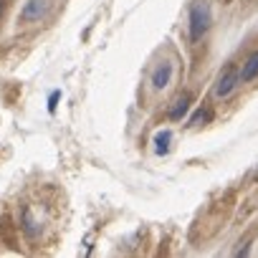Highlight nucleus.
<instances>
[{
  "label": "nucleus",
  "instance_id": "f257e3e1",
  "mask_svg": "<svg viewBox=\"0 0 258 258\" xmlns=\"http://www.w3.org/2000/svg\"><path fill=\"white\" fill-rule=\"evenodd\" d=\"M210 6L208 0H195L190 3V13H187V26H190V38L192 41H200L203 33L210 28Z\"/></svg>",
  "mask_w": 258,
  "mask_h": 258
},
{
  "label": "nucleus",
  "instance_id": "f03ea898",
  "mask_svg": "<svg viewBox=\"0 0 258 258\" xmlns=\"http://www.w3.org/2000/svg\"><path fill=\"white\" fill-rule=\"evenodd\" d=\"M240 84V74L230 66V69H225V74L218 79V84H215V96L218 99H225V96H230L233 91H235V86Z\"/></svg>",
  "mask_w": 258,
  "mask_h": 258
},
{
  "label": "nucleus",
  "instance_id": "7ed1b4c3",
  "mask_svg": "<svg viewBox=\"0 0 258 258\" xmlns=\"http://www.w3.org/2000/svg\"><path fill=\"white\" fill-rule=\"evenodd\" d=\"M51 8V0H28L21 11V21L23 23H33V21H41Z\"/></svg>",
  "mask_w": 258,
  "mask_h": 258
},
{
  "label": "nucleus",
  "instance_id": "20e7f679",
  "mask_svg": "<svg viewBox=\"0 0 258 258\" xmlns=\"http://www.w3.org/2000/svg\"><path fill=\"white\" fill-rule=\"evenodd\" d=\"M170 81H172V63L162 61V63L155 69V74H152V86H155V89H167Z\"/></svg>",
  "mask_w": 258,
  "mask_h": 258
},
{
  "label": "nucleus",
  "instance_id": "39448f33",
  "mask_svg": "<svg viewBox=\"0 0 258 258\" xmlns=\"http://www.w3.org/2000/svg\"><path fill=\"white\" fill-rule=\"evenodd\" d=\"M258 76V51L255 53H250L248 56V61L243 63V69H240V81L243 84H248V81H253Z\"/></svg>",
  "mask_w": 258,
  "mask_h": 258
},
{
  "label": "nucleus",
  "instance_id": "423d86ee",
  "mask_svg": "<svg viewBox=\"0 0 258 258\" xmlns=\"http://www.w3.org/2000/svg\"><path fill=\"white\" fill-rule=\"evenodd\" d=\"M170 142H172V132L170 129H160L155 135V152L157 155H167L170 152Z\"/></svg>",
  "mask_w": 258,
  "mask_h": 258
},
{
  "label": "nucleus",
  "instance_id": "0eeeda50",
  "mask_svg": "<svg viewBox=\"0 0 258 258\" xmlns=\"http://www.w3.org/2000/svg\"><path fill=\"white\" fill-rule=\"evenodd\" d=\"M187 109H190V96H180L177 101H175V106L170 109V119H182L185 114H187Z\"/></svg>",
  "mask_w": 258,
  "mask_h": 258
},
{
  "label": "nucleus",
  "instance_id": "6e6552de",
  "mask_svg": "<svg viewBox=\"0 0 258 258\" xmlns=\"http://www.w3.org/2000/svg\"><path fill=\"white\" fill-rule=\"evenodd\" d=\"M210 116H213V111H210V109H198V111L190 116V126L205 124V121H210Z\"/></svg>",
  "mask_w": 258,
  "mask_h": 258
},
{
  "label": "nucleus",
  "instance_id": "1a4fd4ad",
  "mask_svg": "<svg viewBox=\"0 0 258 258\" xmlns=\"http://www.w3.org/2000/svg\"><path fill=\"white\" fill-rule=\"evenodd\" d=\"M58 101H61V91H58V89H53V91L48 94V114H56Z\"/></svg>",
  "mask_w": 258,
  "mask_h": 258
},
{
  "label": "nucleus",
  "instance_id": "9d476101",
  "mask_svg": "<svg viewBox=\"0 0 258 258\" xmlns=\"http://www.w3.org/2000/svg\"><path fill=\"white\" fill-rule=\"evenodd\" d=\"M0 16H3V0H0Z\"/></svg>",
  "mask_w": 258,
  "mask_h": 258
}]
</instances>
